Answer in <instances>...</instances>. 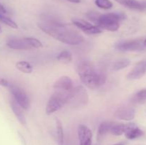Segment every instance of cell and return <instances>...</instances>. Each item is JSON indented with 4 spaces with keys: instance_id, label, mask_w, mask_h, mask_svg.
Here are the masks:
<instances>
[{
    "instance_id": "d4e9b609",
    "label": "cell",
    "mask_w": 146,
    "mask_h": 145,
    "mask_svg": "<svg viewBox=\"0 0 146 145\" xmlns=\"http://www.w3.org/2000/svg\"><path fill=\"white\" fill-rule=\"evenodd\" d=\"M25 38L26 41L29 44V45L32 48H39L43 47V44L39 40L36 38H32V37H27Z\"/></svg>"
},
{
    "instance_id": "4dcf8cb0",
    "label": "cell",
    "mask_w": 146,
    "mask_h": 145,
    "mask_svg": "<svg viewBox=\"0 0 146 145\" xmlns=\"http://www.w3.org/2000/svg\"><path fill=\"white\" fill-rule=\"evenodd\" d=\"M115 145H123V144L122 143H118V144H115Z\"/></svg>"
},
{
    "instance_id": "5bb4252c",
    "label": "cell",
    "mask_w": 146,
    "mask_h": 145,
    "mask_svg": "<svg viewBox=\"0 0 146 145\" xmlns=\"http://www.w3.org/2000/svg\"><path fill=\"white\" fill-rule=\"evenodd\" d=\"M125 134L128 139H134L142 136L143 134V132L135 124L131 123L126 125Z\"/></svg>"
},
{
    "instance_id": "7402d4cb",
    "label": "cell",
    "mask_w": 146,
    "mask_h": 145,
    "mask_svg": "<svg viewBox=\"0 0 146 145\" xmlns=\"http://www.w3.org/2000/svg\"><path fill=\"white\" fill-rule=\"evenodd\" d=\"M0 21H1L3 24H4L5 25L11 27V28H18V25H17V23H16L15 21H14L11 18L7 16L5 14H2V13H0Z\"/></svg>"
},
{
    "instance_id": "44dd1931",
    "label": "cell",
    "mask_w": 146,
    "mask_h": 145,
    "mask_svg": "<svg viewBox=\"0 0 146 145\" xmlns=\"http://www.w3.org/2000/svg\"><path fill=\"white\" fill-rule=\"evenodd\" d=\"M130 63H131V61L127 58L121 59L114 63L113 65V70L115 71H120V70H122L128 67L130 65Z\"/></svg>"
},
{
    "instance_id": "d6986e66",
    "label": "cell",
    "mask_w": 146,
    "mask_h": 145,
    "mask_svg": "<svg viewBox=\"0 0 146 145\" xmlns=\"http://www.w3.org/2000/svg\"><path fill=\"white\" fill-rule=\"evenodd\" d=\"M16 68L24 73H31L33 71V67L27 61H19L16 63Z\"/></svg>"
},
{
    "instance_id": "e0dca14e",
    "label": "cell",
    "mask_w": 146,
    "mask_h": 145,
    "mask_svg": "<svg viewBox=\"0 0 146 145\" xmlns=\"http://www.w3.org/2000/svg\"><path fill=\"white\" fill-rule=\"evenodd\" d=\"M113 123L111 122H104L101 123L98 129V139H102L103 137L111 131Z\"/></svg>"
},
{
    "instance_id": "2e32d148",
    "label": "cell",
    "mask_w": 146,
    "mask_h": 145,
    "mask_svg": "<svg viewBox=\"0 0 146 145\" xmlns=\"http://www.w3.org/2000/svg\"><path fill=\"white\" fill-rule=\"evenodd\" d=\"M115 1L127 8L142 11L141 1H138V0H115Z\"/></svg>"
},
{
    "instance_id": "30bf717a",
    "label": "cell",
    "mask_w": 146,
    "mask_h": 145,
    "mask_svg": "<svg viewBox=\"0 0 146 145\" xmlns=\"http://www.w3.org/2000/svg\"><path fill=\"white\" fill-rule=\"evenodd\" d=\"M78 136L80 145H91L92 132L88 127L81 125L78 129Z\"/></svg>"
},
{
    "instance_id": "7a4b0ae2",
    "label": "cell",
    "mask_w": 146,
    "mask_h": 145,
    "mask_svg": "<svg viewBox=\"0 0 146 145\" xmlns=\"http://www.w3.org/2000/svg\"><path fill=\"white\" fill-rule=\"evenodd\" d=\"M77 72L81 80L91 89H95L103 85L106 81V76L98 74L94 65L89 61H83L77 66Z\"/></svg>"
},
{
    "instance_id": "603a6c76",
    "label": "cell",
    "mask_w": 146,
    "mask_h": 145,
    "mask_svg": "<svg viewBox=\"0 0 146 145\" xmlns=\"http://www.w3.org/2000/svg\"><path fill=\"white\" fill-rule=\"evenodd\" d=\"M95 4L103 9H110L113 5L110 0H95Z\"/></svg>"
},
{
    "instance_id": "ac0fdd59",
    "label": "cell",
    "mask_w": 146,
    "mask_h": 145,
    "mask_svg": "<svg viewBox=\"0 0 146 145\" xmlns=\"http://www.w3.org/2000/svg\"><path fill=\"white\" fill-rule=\"evenodd\" d=\"M56 134H57V140H58V145H64V134L63 125L61 121L56 118Z\"/></svg>"
},
{
    "instance_id": "8fae6325",
    "label": "cell",
    "mask_w": 146,
    "mask_h": 145,
    "mask_svg": "<svg viewBox=\"0 0 146 145\" xmlns=\"http://www.w3.org/2000/svg\"><path fill=\"white\" fill-rule=\"evenodd\" d=\"M146 73V61H141L135 65L131 72L128 74L127 78L131 80L140 79Z\"/></svg>"
},
{
    "instance_id": "d6a6232c",
    "label": "cell",
    "mask_w": 146,
    "mask_h": 145,
    "mask_svg": "<svg viewBox=\"0 0 146 145\" xmlns=\"http://www.w3.org/2000/svg\"><path fill=\"white\" fill-rule=\"evenodd\" d=\"M1 31H2V30H1V26H0V34H1Z\"/></svg>"
},
{
    "instance_id": "52a82bcc",
    "label": "cell",
    "mask_w": 146,
    "mask_h": 145,
    "mask_svg": "<svg viewBox=\"0 0 146 145\" xmlns=\"http://www.w3.org/2000/svg\"><path fill=\"white\" fill-rule=\"evenodd\" d=\"M73 23L76 26L82 30L84 33L87 34H98L101 33V29L98 26H94L90 24L88 21H86L81 18H74Z\"/></svg>"
},
{
    "instance_id": "f546056e",
    "label": "cell",
    "mask_w": 146,
    "mask_h": 145,
    "mask_svg": "<svg viewBox=\"0 0 146 145\" xmlns=\"http://www.w3.org/2000/svg\"><path fill=\"white\" fill-rule=\"evenodd\" d=\"M143 44H144V45H145V46H146V38H145V41H143Z\"/></svg>"
},
{
    "instance_id": "5b68a950",
    "label": "cell",
    "mask_w": 146,
    "mask_h": 145,
    "mask_svg": "<svg viewBox=\"0 0 146 145\" xmlns=\"http://www.w3.org/2000/svg\"><path fill=\"white\" fill-rule=\"evenodd\" d=\"M88 100V93L82 86H77L73 89L67 103L72 107H81L86 105Z\"/></svg>"
},
{
    "instance_id": "4fadbf2b",
    "label": "cell",
    "mask_w": 146,
    "mask_h": 145,
    "mask_svg": "<svg viewBox=\"0 0 146 145\" xmlns=\"http://www.w3.org/2000/svg\"><path fill=\"white\" fill-rule=\"evenodd\" d=\"M7 46L14 50H31L32 49L25 38H11L7 41Z\"/></svg>"
},
{
    "instance_id": "8992f818",
    "label": "cell",
    "mask_w": 146,
    "mask_h": 145,
    "mask_svg": "<svg viewBox=\"0 0 146 145\" xmlns=\"http://www.w3.org/2000/svg\"><path fill=\"white\" fill-rule=\"evenodd\" d=\"M9 88L14 98V100L18 103V105L23 109H29L30 106V101L25 91L19 87L16 86L12 84H11Z\"/></svg>"
},
{
    "instance_id": "1f68e13d",
    "label": "cell",
    "mask_w": 146,
    "mask_h": 145,
    "mask_svg": "<svg viewBox=\"0 0 146 145\" xmlns=\"http://www.w3.org/2000/svg\"><path fill=\"white\" fill-rule=\"evenodd\" d=\"M76 1H77V3H79L80 1H81V0H76Z\"/></svg>"
},
{
    "instance_id": "83f0119b",
    "label": "cell",
    "mask_w": 146,
    "mask_h": 145,
    "mask_svg": "<svg viewBox=\"0 0 146 145\" xmlns=\"http://www.w3.org/2000/svg\"><path fill=\"white\" fill-rule=\"evenodd\" d=\"M7 9H5V7L2 5V4L0 3V13H2V14H7Z\"/></svg>"
},
{
    "instance_id": "484cf974",
    "label": "cell",
    "mask_w": 146,
    "mask_h": 145,
    "mask_svg": "<svg viewBox=\"0 0 146 145\" xmlns=\"http://www.w3.org/2000/svg\"><path fill=\"white\" fill-rule=\"evenodd\" d=\"M57 60L61 61L70 62L72 60V54L68 51H63L57 56Z\"/></svg>"
},
{
    "instance_id": "9c48e42d",
    "label": "cell",
    "mask_w": 146,
    "mask_h": 145,
    "mask_svg": "<svg viewBox=\"0 0 146 145\" xmlns=\"http://www.w3.org/2000/svg\"><path fill=\"white\" fill-rule=\"evenodd\" d=\"M145 46L141 40H133V41L121 42L116 44L115 48L121 51H132L141 50Z\"/></svg>"
},
{
    "instance_id": "cb8c5ba5",
    "label": "cell",
    "mask_w": 146,
    "mask_h": 145,
    "mask_svg": "<svg viewBox=\"0 0 146 145\" xmlns=\"http://www.w3.org/2000/svg\"><path fill=\"white\" fill-rule=\"evenodd\" d=\"M133 101L135 103H142L146 101V89L142 90L135 94L133 98Z\"/></svg>"
},
{
    "instance_id": "ba28073f",
    "label": "cell",
    "mask_w": 146,
    "mask_h": 145,
    "mask_svg": "<svg viewBox=\"0 0 146 145\" xmlns=\"http://www.w3.org/2000/svg\"><path fill=\"white\" fill-rule=\"evenodd\" d=\"M65 104L66 102L64 100L54 93L48 100L46 107V113L48 115H51L61 109Z\"/></svg>"
},
{
    "instance_id": "f1b7e54d",
    "label": "cell",
    "mask_w": 146,
    "mask_h": 145,
    "mask_svg": "<svg viewBox=\"0 0 146 145\" xmlns=\"http://www.w3.org/2000/svg\"><path fill=\"white\" fill-rule=\"evenodd\" d=\"M141 4H142V11L146 10V0L141 1Z\"/></svg>"
},
{
    "instance_id": "6da1fadb",
    "label": "cell",
    "mask_w": 146,
    "mask_h": 145,
    "mask_svg": "<svg viewBox=\"0 0 146 145\" xmlns=\"http://www.w3.org/2000/svg\"><path fill=\"white\" fill-rule=\"evenodd\" d=\"M38 26L44 33L64 44L76 45L84 41V37L78 31L61 23L51 21H41L38 23Z\"/></svg>"
},
{
    "instance_id": "3957f363",
    "label": "cell",
    "mask_w": 146,
    "mask_h": 145,
    "mask_svg": "<svg viewBox=\"0 0 146 145\" xmlns=\"http://www.w3.org/2000/svg\"><path fill=\"white\" fill-rule=\"evenodd\" d=\"M125 18V15L117 13L100 14L96 24L98 27L110 31H116L119 28V22Z\"/></svg>"
},
{
    "instance_id": "7c38bea8",
    "label": "cell",
    "mask_w": 146,
    "mask_h": 145,
    "mask_svg": "<svg viewBox=\"0 0 146 145\" xmlns=\"http://www.w3.org/2000/svg\"><path fill=\"white\" fill-rule=\"evenodd\" d=\"M135 109L133 108L128 107L119 108L115 111V114H114V116L117 119L125 121L132 120L135 117Z\"/></svg>"
},
{
    "instance_id": "277c9868",
    "label": "cell",
    "mask_w": 146,
    "mask_h": 145,
    "mask_svg": "<svg viewBox=\"0 0 146 145\" xmlns=\"http://www.w3.org/2000/svg\"><path fill=\"white\" fill-rule=\"evenodd\" d=\"M54 94L60 97L67 103L74 89L72 80L68 76L61 77L54 84Z\"/></svg>"
},
{
    "instance_id": "4316f807",
    "label": "cell",
    "mask_w": 146,
    "mask_h": 145,
    "mask_svg": "<svg viewBox=\"0 0 146 145\" xmlns=\"http://www.w3.org/2000/svg\"><path fill=\"white\" fill-rule=\"evenodd\" d=\"M0 85L3 87H7V88H9L11 85V83L7 79L0 77Z\"/></svg>"
},
{
    "instance_id": "ffe728a7",
    "label": "cell",
    "mask_w": 146,
    "mask_h": 145,
    "mask_svg": "<svg viewBox=\"0 0 146 145\" xmlns=\"http://www.w3.org/2000/svg\"><path fill=\"white\" fill-rule=\"evenodd\" d=\"M126 130V125L123 123L113 124L111 128V133L115 136H121L124 134Z\"/></svg>"
},
{
    "instance_id": "9a60e30c",
    "label": "cell",
    "mask_w": 146,
    "mask_h": 145,
    "mask_svg": "<svg viewBox=\"0 0 146 145\" xmlns=\"http://www.w3.org/2000/svg\"><path fill=\"white\" fill-rule=\"evenodd\" d=\"M10 106H11V110L14 112V114L15 115L16 117L17 118L19 122L21 125H26L27 124V120H26V117L24 116V113L21 111V107L18 105V103L14 99L10 101Z\"/></svg>"
}]
</instances>
